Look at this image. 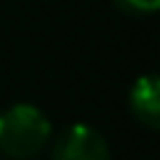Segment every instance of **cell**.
Listing matches in <instances>:
<instances>
[{
  "label": "cell",
  "instance_id": "obj_1",
  "mask_svg": "<svg viewBox=\"0 0 160 160\" xmlns=\"http://www.w3.org/2000/svg\"><path fill=\"white\" fill-rule=\"evenodd\" d=\"M51 142V120L35 104H11L0 112V152L13 160L35 158Z\"/></svg>",
  "mask_w": 160,
  "mask_h": 160
},
{
  "label": "cell",
  "instance_id": "obj_2",
  "mask_svg": "<svg viewBox=\"0 0 160 160\" xmlns=\"http://www.w3.org/2000/svg\"><path fill=\"white\" fill-rule=\"evenodd\" d=\"M51 160H109V144L93 126L75 123L56 136Z\"/></svg>",
  "mask_w": 160,
  "mask_h": 160
},
{
  "label": "cell",
  "instance_id": "obj_3",
  "mask_svg": "<svg viewBox=\"0 0 160 160\" xmlns=\"http://www.w3.org/2000/svg\"><path fill=\"white\" fill-rule=\"evenodd\" d=\"M131 115L147 128L160 126V80L155 75H142L128 93Z\"/></svg>",
  "mask_w": 160,
  "mask_h": 160
},
{
  "label": "cell",
  "instance_id": "obj_4",
  "mask_svg": "<svg viewBox=\"0 0 160 160\" xmlns=\"http://www.w3.org/2000/svg\"><path fill=\"white\" fill-rule=\"evenodd\" d=\"M120 11L133 13V16H147V13H155L160 8V0H112Z\"/></svg>",
  "mask_w": 160,
  "mask_h": 160
}]
</instances>
